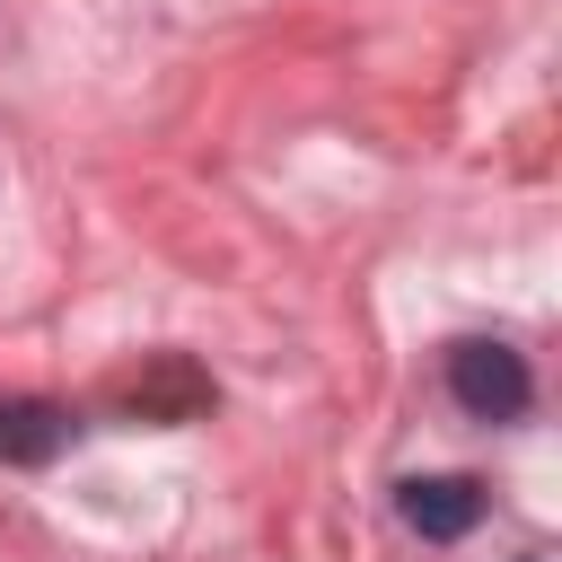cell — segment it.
I'll use <instances>...</instances> for the list:
<instances>
[{"label":"cell","mask_w":562,"mask_h":562,"mask_svg":"<svg viewBox=\"0 0 562 562\" xmlns=\"http://www.w3.org/2000/svg\"><path fill=\"white\" fill-rule=\"evenodd\" d=\"M70 448V413L44 404V395H9L0 404V457L9 465H53Z\"/></svg>","instance_id":"4"},{"label":"cell","mask_w":562,"mask_h":562,"mask_svg":"<svg viewBox=\"0 0 562 562\" xmlns=\"http://www.w3.org/2000/svg\"><path fill=\"white\" fill-rule=\"evenodd\" d=\"M448 395L474 422H518L527 395H536V378H527V360L509 342H448Z\"/></svg>","instance_id":"1"},{"label":"cell","mask_w":562,"mask_h":562,"mask_svg":"<svg viewBox=\"0 0 562 562\" xmlns=\"http://www.w3.org/2000/svg\"><path fill=\"white\" fill-rule=\"evenodd\" d=\"M474 518H483V483H474V474H430V483H404V527H413V536L448 544V536H465Z\"/></svg>","instance_id":"3"},{"label":"cell","mask_w":562,"mask_h":562,"mask_svg":"<svg viewBox=\"0 0 562 562\" xmlns=\"http://www.w3.org/2000/svg\"><path fill=\"white\" fill-rule=\"evenodd\" d=\"M114 404H123L132 422H193V413L211 404V378H202L193 360H149L140 378L114 386Z\"/></svg>","instance_id":"2"}]
</instances>
